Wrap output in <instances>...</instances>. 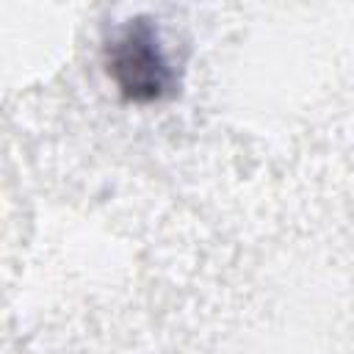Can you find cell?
Segmentation results:
<instances>
[{"label":"cell","mask_w":354,"mask_h":354,"mask_svg":"<svg viewBox=\"0 0 354 354\" xmlns=\"http://www.w3.org/2000/svg\"><path fill=\"white\" fill-rule=\"evenodd\" d=\"M105 69L116 91L136 105L169 100L177 91V72L163 50L152 17L127 19L105 44Z\"/></svg>","instance_id":"cell-1"}]
</instances>
